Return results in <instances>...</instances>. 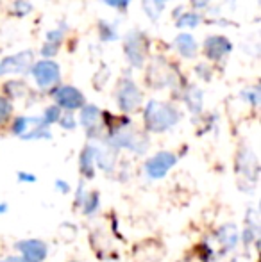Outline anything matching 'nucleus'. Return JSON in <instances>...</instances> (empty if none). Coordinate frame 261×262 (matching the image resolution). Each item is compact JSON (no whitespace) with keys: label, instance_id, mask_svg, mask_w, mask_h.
<instances>
[{"label":"nucleus","instance_id":"nucleus-11","mask_svg":"<svg viewBox=\"0 0 261 262\" xmlns=\"http://www.w3.org/2000/svg\"><path fill=\"white\" fill-rule=\"evenodd\" d=\"M236 168L242 177L249 180H256V177H258V159H256L251 148H242V152L238 154Z\"/></svg>","mask_w":261,"mask_h":262},{"label":"nucleus","instance_id":"nucleus-2","mask_svg":"<svg viewBox=\"0 0 261 262\" xmlns=\"http://www.w3.org/2000/svg\"><path fill=\"white\" fill-rule=\"evenodd\" d=\"M124 50H126L127 61H129L134 68H143L147 50H149L147 36L143 34L142 31H138V29L129 31L126 36V41H124Z\"/></svg>","mask_w":261,"mask_h":262},{"label":"nucleus","instance_id":"nucleus-25","mask_svg":"<svg viewBox=\"0 0 261 262\" xmlns=\"http://www.w3.org/2000/svg\"><path fill=\"white\" fill-rule=\"evenodd\" d=\"M31 11H32V6L27 0H16V2H14V14H18V16H25V14H29Z\"/></svg>","mask_w":261,"mask_h":262},{"label":"nucleus","instance_id":"nucleus-20","mask_svg":"<svg viewBox=\"0 0 261 262\" xmlns=\"http://www.w3.org/2000/svg\"><path fill=\"white\" fill-rule=\"evenodd\" d=\"M59 118H61V109L57 105H52V107H47L45 109V114H43V123L49 127V125H52V123H56V121H59Z\"/></svg>","mask_w":261,"mask_h":262},{"label":"nucleus","instance_id":"nucleus-29","mask_svg":"<svg viewBox=\"0 0 261 262\" xmlns=\"http://www.w3.org/2000/svg\"><path fill=\"white\" fill-rule=\"evenodd\" d=\"M63 36L65 32L61 31V29H56V31H49L45 36V41H50V43H57V45H61V41H63Z\"/></svg>","mask_w":261,"mask_h":262},{"label":"nucleus","instance_id":"nucleus-15","mask_svg":"<svg viewBox=\"0 0 261 262\" xmlns=\"http://www.w3.org/2000/svg\"><path fill=\"white\" fill-rule=\"evenodd\" d=\"M216 237H218V243L224 246V248L231 250L236 246L238 243V230L234 225L227 223V225H222V227L218 228V234H216Z\"/></svg>","mask_w":261,"mask_h":262},{"label":"nucleus","instance_id":"nucleus-14","mask_svg":"<svg viewBox=\"0 0 261 262\" xmlns=\"http://www.w3.org/2000/svg\"><path fill=\"white\" fill-rule=\"evenodd\" d=\"M95 161L101 166L104 171H111L115 168V161H116V148L115 146H106V148H97V154H95Z\"/></svg>","mask_w":261,"mask_h":262},{"label":"nucleus","instance_id":"nucleus-4","mask_svg":"<svg viewBox=\"0 0 261 262\" xmlns=\"http://www.w3.org/2000/svg\"><path fill=\"white\" fill-rule=\"evenodd\" d=\"M116 104L124 113H134L142 104V91L134 84V80L124 79L116 90Z\"/></svg>","mask_w":261,"mask_h":262},{"label":"nucleus","instance_id":"nucleus-19","mask_svg":"<svg viewBox=\"0 0 261 262\" xmlns=\"http://www.w3.org/2000/svg\"><path fill=\"white\" fill-rule=\"evenodd\" d=\"M198 24H200V16H198L197 13H185V14H181V16L177 18V21H175V27H179V29H186V27L193 29V27H197Z\"/></svg>","mask_w":261,"mask_h":262},{"label":"nucleus","instance_id":"nucleus-17","mask_svg":"<svg viewBox=\"0 0 261 262\" xmlns=\"http://www.w3.org/2000/svg\"><path fill=\"white\" fill-rule=\"evenodd\" d=\"M165 2L163 0H143V11L150 20H157L163 13Z\"/></svg>","mask_w":261,"mask_h":262},{"label":"nucleus","instance_id":"nucleus-6","mask_svg":"<svg viewBox=\"0 0 261 262\" xmlns=\"http://www.w3.org/2000/svg\"><path fill=\"white\" fill-rule=\"evenodd\" d=\"M111 146H115V148L122 146V148H129V150H134V152L142 154L147 150L149 141L134 130H116L115 134L111 136Z\"/></svg>","mask_w":261,"mask_h":262},{"label":"nucleus","instance_id":"nucleus-28","mask_svg":"<svg viewBox=\"0 0 261 262\" xmlns=\"http://www.w3.org/2000/svg\"><path fill=\"white\" fill-rule=\"evenodd\" d=\"M59 123L61 127L66 128V130H72V128H75V118L72 116V113H66V114H61L59 118Z\"/></svg>","mask_w":261,"mask_h":262},{"label":"nucleus","instance_id":"nucleus-1","mask_svg":"<svg viewBox=\"0 0 261 262\" xmlns=\"http://www.w3.org/2000/svg\"><path fill=\"white\" fill-rule=\"evenodd\" d=\"M143 120H145V127L150 132H167L174 127L179 121V113L174 105L167 104V102H157L150 100L145 107L143 113Z\"/></svg>","mask_w":261,"mask_h":262},{"label":"nucleus","instance_id":"nucleus-3","mask_svg":"<svg viewBox=\"0 0 261 262\" xmlns=\"http://www.w3.org/2000/svg\"><path fill=\"white\" fill-rule=\"evenodd\" d=\"M32 75H34V80L42 90H50L56 84H59L61 80V72L57 62L49 61V59H43V61L32 64L31 68Z\"/></svg>","mask_w":261,"mask_h":262},{"label":"nucleus","instance_id":"nucleus-34","mask_svg":"<svg viewBox=\"0 0 261 262\" xmlns=\"http://www.w3.org/2000/svg\"><path fill=\"white\" fill-rule=\"evenodd\" d=\"M6 210H7V205L6 204H0V214L6 212Z\"/></svg>","mask_w":261,"mask_h":262},{"label":"nucleus","instance_id":"nucleus-18","mask_svg":"<svg viewBox=\"0 0 261 262\" xmlns=\"http://www.w3.org/2000/svg\"><path fill=\"white\" fill-rule=\"evenodd\" d=\"M186 104H188L192 113H200L202 109V91L198 88H190L188 97H186Z\"/></svg>","mask_w":261,"mask_h":262},{"label":"nucleus","instance_id":"nucleus-32","mask_svg":"<svg viewBox=\"0 0 261 262\" xmlns=\"http://www.w3.org/2000/svg\"><path fill=\"white\" fill-rule=\"evenodd\" d=\"M56 187L59 191H63V193H68V189H70V186L66 182H63V180H56Z\"/></svg>","mask_w":261,"mask_h":262},{"label":"nucleus","instance_id":"nucleus-7","mask_svg":"<svg viewBox=\"0 0 261 262\" xmlns=\"http://www.w3.org/2000/svg\"><path fill=\"white\" fill-rule=\"evenodd\" d=\"M32 68V52H25L9 55L0 61V77L7 73H27Z\"/></svg>","mask_w":261,"mask_h":262},{"label":"nucleus","instance_id":"nucleus-12","mask_svg":"<svg viewBox=\"0 0 261 262\" xmlns=\"http://www.w3.org/2000/svg\"><path fill=\"white\" fill-rule=\"evenodd\" d=\"M174 45H175L177 52L181 54L183 57H186V59L195 57V54H197V41H195V38H193V36L179 34L177 38H175Z\"/></svg>","mask_w":261,"mask_h":262},{"label":"nucleus","instance_id":"nucleus-23","mask_svg":"<svg viewBox=\"0 0 261 262\" xmlns=\"http://www.w3.org/2000/svg\"><path fill=\"white\" fill-rule=\"evenodd\" d=\"M6 91H9V97H20L25 91V84L22 80H9L6 84Z\"/></svg>","mask_w":261,"mask_h":262},{"label":"nucleus","instance_id":"nucleus-9","mask_svg":"<svg viewBox=\"0 0 261 262\" xmlns=\"http://www.w3.org/2000/svg\"><path fill=\"white\" fill-rule=\"evenodd\" d=\"M54 98H56L57 107H63L68 113L73 109L84 107V95L73 86H61L59 90L54 93Z\"/></svg>","mask_w":261,"mask_h":262},{"label":"nucleus","instance_id":"nucleus-5","mask_svg":"<svg viewBox=\"0 0 261 262\" xmlns=\"http://www.w3.org/2000/svg\"><path fill=\"white\" fill-rule=\"evenodd\" d=\"M175 162H177V157L172 152H159L145 162V173L150 179H163L174 168Z\"/></svg>","mask_w":261,"mask_h":262},{"label":"nucleus","instance_id":"nucleus-27","mask_svg":"<svg viewBox=\"0 0 261 262\" xmlns=\"http://www.w3.org/2000/svg\"><path fill=\"white\" fill-rule=\"evenodd\" d=\"M59 47L61 45H57V43H50V41H45V45H43V49H42V55L45 59H49V57H54L57 52H59Z\"/></svg>","mask_w":261,"mask_h":262},{"label":"nucleus","instance_id":"nucleus-21","mask_svg":"<svg viewBox=\"0 0 261 262\" xmlns=\"http://www.w3.org/2000/svg\"><path fill=\"white\" fill-rule=\"evenodd\" d=\"M116 38H118L116 29L113 27L111 24H108V21H101V39L102 41H115Z\"/></svg>","mask_w":261,"mask_h":262},{"label":"nucleus","instance_id":"nucleus-33","mask_svg":"<svg viewBox=\"0 0 261 262\" xmlns=\"http://www.w3.org/2000/svg\"><path fill=\"white\" fill-rule=\"evenodd\" d=\"M193 7H197V9H200V7H206L209 4V0H192Z\"/></svg>","mask_w":261,"mask_h":262},{"label":"nucleus","instance_id":"nucleus-31","mask_svg":"<svg viewBox=\"0 0 261 262\" xmlns=\"http://www.w3.org/2000/svg\"><path fill=\"white\" fill-rule=\"evenodd\" d=\"M18 180H20V182H36V177L31 175V173L20 171V173H18Z\"/></svg>","mask_w":261,"mask_h":262},{"label":"nucleus","instance_id":"nucleus-30","mask_svg":"<svg viewBox=\"0 0 261 262\" xmlns=\"http://www.w3.org/2000/svg\"><path fill=\"white\" fill-rule=\"evenodd\" d=\"M131 2L132 0H104V4H108L109 7H115V9L120 11H126Z\"/></svg>","mask_w":261,"mask_h":262},{"label":"nucleus","instance_id":"nucleus-24","mask_svg":"<svg viewBox=\"0 0 261 262\" xmlns=\"http://www.w3.org/2000/svg\"><path fill=\"white\" fill-rule=\"evenodd\" d=\"M11 113H13V105H11V102L7 100L6 97H0V123H4V121L11 116Z\"/></svg>","mask_w":261,"mask_h":262},{"label":"nucleus","instance_id":"nucleus-36","mask_svg":"<svg viewBox=\"0 0 261 262\" xmlns=\"http://www.w3.org/2000/svg\"><path fill=\"white\" fill-rule=\"evenodd\" d=\"M163 2H165V0H163Z\"/></svg>","mask_w":261,"mask_h":262},{"label":"nucleus","instance_id":"nucleus-26","mask_svg":"<svg viewBox=\"0 0 261 262\" xmlns=\"http://www.w3.org/2000/svg\"><path fill=\"white\" fill-rule=\"evenodd\" d=\"M242 97H244L245 100L251 102L252 105L259 104V90H258V88H249V90L242 91Z\"/></svg>","mask_w":261,"mask_h":262},{"label":"nucleus","instance_id":"nucleus-13","mask_svg":"<svg viewBox=\"0 0 261 262\" xmlns=\"http://www.w3.org/2000/svg\"><path fill=\"white\" fill-rule=\"evenodd\" d=\"M101 109L97 105H84L83 113H81V123L86 127L88 132H93L98 127V121H101Z\"/></svg>","mask_w":261,"mask_h":262},{"label":"nucleus","instance_id":"nucleus-10","mask_svg":"<svg viewBox=\"0 0 261 262\" xmlns=\"http://www.w3.org/2000/svg\"><path fill=\"white\" fill-rule=\"evenodd\" d=\"M233 50V43L224 36H209L204 41V54L206 57L213 61H220Z\"/></svg>","mask_w":261,"mask_h":262},{"label":"nucleus","instance_id":"nucleus-16","mask_svg":"<svg viewBox=\"0 0 261 262\" xmlns=\"http://www.w3.org/2000/svg\"><path fill=\"white\" fill-rule=\"evenodd\" d=\"M95 146H86L81 154V171L84 177H93V164H95Z\"/></svg>","mask_w":261,"mask_h":262},{"label":"nucleus","instance_id":"nucleus-35","mask_svg":"<svg viewBox=\"0 0 261 262\" xmlns=\"http://www.w3.org/2000/svg\"><path fill=\"white\" fill-rule=\"evenodd\" d=\"M0 262H9V260H0Z\"/></svg>","mask_w":261,"mask_h":262},{"label":"nucleus","instance_id":"nucleus-8","mask_svg":"<svg viewBox=\"0 0 261 262\" xmlns=\"http://www.w3.org/2000/svg\"><path fill=\"white\" fill-rule=\"evenodd\" d=\"M16 250L22 252L24 262H43L49 253L47 245L39 239H25V241L16 243Z\"/></svg>","mask_w":261,"mask_h":262},{"label":"nucleus","instance_id":"nucleus-22","mask_svg":"<svg viewBox=\"0 0 261 262\" xmlns=\"http://www.w3.org/2000/svg\"><path fill=\"white\" fill-rule=\"evenodd\" d=\"M83 205H84V212H86V214H93L95 210L98 209V194L97 193L86 194Z\"/></svg>","mask_w":261,"mask_h":262}]
</instances>
